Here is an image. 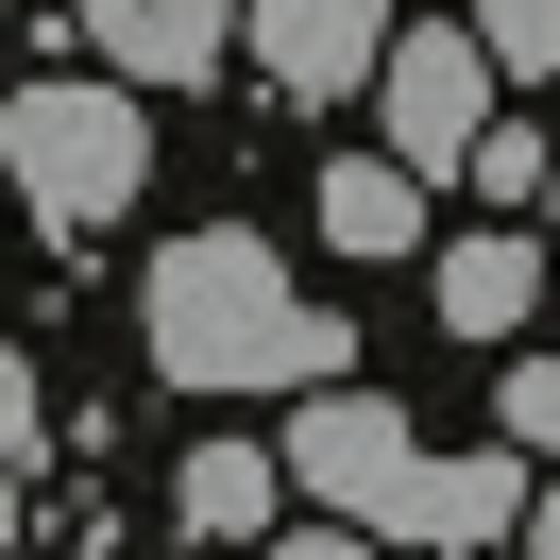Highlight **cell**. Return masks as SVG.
<instances>
[{
	"instance_id": "cell-1",
	"label": "cell",
	"mask_w": 560,
	"mask_h": 560,
	"mask_svg": "<svg viewBox=\"0 0 560 560\" xmlns=\"http://www.w3.org/2000/svg\"><path fill=\"white\" fill-rule=\"evenodd\" d=\"M137 340H153L171 390H306V408H323V374H357L340 306H306V289L272 272V238H238V221H205V238L153 255Z\"/></svg>"
},
{
	"instance_id": "cell-2",
	"label": "cell",
	"mask_w": 560,
	"mask_h": 560,
	"mask_svg": "<svg viewBox=\"0 0 560 560\" xmlns=\"http://www.w3.org/2000/svg\"><path fill=\"white\" fill-rule=\"evenodd\" d=\"M289 492H306L323 526H374V544H492L510 526V458H424L408 424L374 408V390H323L306 424H289Z\"/></svg>"
},
{
	"instance_id": "cell-3",
	"label": "cell",
	"mask_w": 560,
	"mask_h": 560,
	"mask_svg": "<svg viewBox=\"0 0 560 560\" xmlns=\"http://www.w3.org/2000/svg\"><path fill=\"white\" fill-rule=\"evenodd\" d=\"M137 171H153V119H137V85H119V69L18 85V205H35L51 238H103V221L137 205Z\"/></svg>"
},
{
	"instance_id": "cell-4",
	"label": "cell",
	"mask_w": 560,
	"mask_h": 560,
	"mask_svg": "<svg viewBox=\"0 0 560 560\" xmlns=\"http://www.w3.org/2000/svg\"><path fill=\"white\" fill-rule=\"evenodd\" d=\"M374 103H390V153H408V171H476V153L510 137V119H492V35H408Z\"/></svg>"
},
{
	"instance_id": "cell-5",
	"label": "cell",
	"mask_w": 560,
	"mask_h": 560,
	"mask_svg": "<svg viewBox=\"0 0 560 560\" xmlns=\"http://www.w3.org/2000/svg\"><path fill=\"white\" fill-rule=\"evenodd\" d=\"M255 18V69L289 85V103H340V85H390V0H238Z\"/></svg>"
},
{
	"instance_id": "cell-6",
	"label": "cell",
	"mask_w": 560,
	"mask_h": 560,
	"mask_svg": "<svg viewBox=\"0 0 560 560\" xmlns=\"http://www.w3.org/2000/svg\"><path fill=\"white\" fill-rule=\"evenodd\" d=\"M85 35H103L119 85H205L255 18H238V0H85Z\"/></svg>"
},
{
	"instance_id": "cell-7",
	"label": "cell",
	"mask_w": 560,
	"mask_h": 560,
	"mask_svg": "<svg viewBox=\"0 0 560 560\" xmlns=\"http://www.w3.org/2000/svg\"><path fill=\"white\" fill-rule=\"evenodd\" d=\"M526 306H544V238H510V221L442 238V323L458 340H526Z\"/></svg>"
},
{
	"instance_id": "cell-8",
	"label": "cell",
	"mask_w": 560,
	"mask_h": 560,
	"mask_svg": "<svg viewBox=\"0 0 560 560\" xmlns=\"http://www.w3.org/2000/svg\"><path fill=\"white\" fill-rule=\"evenodd\" d=\"M323 238L340 255H408L424 238V171L408 153H340V171H323Z\"/></svg>"
},
{
	"instance_id": "cell-9",
	"label": "cell",
	"mask_w": 560,
	"mask_h": 560,
	"mask_svg": "<svg viewBox=\"0 0 560 560\" xmlns=\"http://www.w3.org/2000/svg\"><path fill=\"white\" fill-rule=\"evenodd\" d=\"M289 510V458H255V442H205L187 458V526H205V544H255V526ZM289 544V526H272Z\"/></svg>"
},
{
	"instance_id": "cell-10",
	"label": "cell",
	"mask_w": 560,
	"mask_h": 560,
	"mask_svg": "<svg viewBox=\"0 0 560 560\" xmlns=\"http://www.w3.org/2000/svg\"><path fill=\"white\" fill-rule=\"evenodd\" d=\"M476 35H492V69H560V0H476Z\"/></svg>"
},
{
	"instance_id": "cell-11",
	"label": "cell",
	"mask_w": 560,
	"mask_h": 560,
	"mask_svg": "<svg viewBox=\"0 0 560 560\" xmlns=\"http://www.w3.org/2000/svg\"><path fill=\"white\" fill-rule=\"evenodd\" d=\"M510 442L560 458V357H526V374H510Z\"/></svg>"
},
{
	"instance_id": "cell-12",
	"label": "cell",
	"mask_w": 560,
	"mask_h": 560,
	"mask_svg": "<svg viewBox=\"0 0 560 560\" xmlns=\"http://www.w3.org/2000/svg\"><path fill=\"white\" fill-rule=\"evenodd\" d=\"M272 560H374V526H323V510H306V526H289Z\"/></svg>"
},
{
	"instance_id": "cell-13",
	"label": "cell",
	"mask_w": 560,
	"mask_h": 560,
	"mask_svg": "<svg viewBox=\"0 0 560 560\" xmlns=\"http://www.w3.org/2000/svg\"><path fill=\"white\" fill-rule=\"evenodd\" d=\"M526 560H560V492H544V510H526Z\"/></svg>"
},
{
	"instance_id": "cell-14",
	"label": "cell",
	"mask_w": 560,
	"mask_h": 560,
	"mask_svg": "<svg viewBox=\"0 0 560 560\" xmlns=\"http://www.w3.org/2000/svg\"><path fill=\"white\" fill-rule=\"evenodd\" d=\"M544 205H560V187H544Z\"/></svg>"
}]
</instances>
